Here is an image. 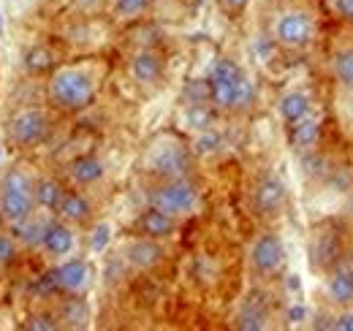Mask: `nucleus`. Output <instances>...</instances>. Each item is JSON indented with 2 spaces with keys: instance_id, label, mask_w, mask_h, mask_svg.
Listing matches in <instances>:
<instances>
[{
  "instance_id": "f257e3e1",
  "label": "nucleus",
  "mask_w": 353,
  "mask_h": 331,
  "mask_svg": "<svg viewBox=\"0 0 353 331\" xmlns=\"http://www.w3.org/2000/svg\"><path fill=\"white\" fill-rule=\"evenodd\" d=\"M210 103L218 114H245L253 109L259 90L253 77L234 60V57H218L210 68Z\"/></svg>"
},
{
  "instance_id": "f03ea898",
  "label": "nucleus",
  "mask_w": 353,
  "mask_h": 331,
  "mask_svg": "<svg viewBox=\"0 0 353 331\" xmlns=\"http://www.w3.org/2000/svg\"><path fill=\"white\" fill-rule=\"evenodd\" d=\"M98 84L101 82H98V74L92 71V66H82V63L57 66L49 74L46 98H49L52 109H57L63 114H79L95 103Z\"/></svg>"
},
{
  "instance_id": "7ed1b4c3",
  "label": "nucleus",
  "mask_w": 353,
  "mask_h": 331,
  "mask_svg": "<svg viewBox=\"0 0 353 331\" xmlns=\"http://www.w3.org/2000/svg\"><path fill=\"white\" fill-rule=\"evenodd\" d=\"M193 166H196V155L190 144H185V139H179L176 133L152 136L141 152V171L155 182L190 177Z\"/></svg>"
},
{
  "instance_id": "20e7f679",
  "label": "nucleus",
  "mask_w": 353,
  "mask_h": 331,
  "mask_svg": "<svg viewBox=\"0 0 353 331\" xmlns=\"http://www.w3.org/2000/svg\"><path fill=\"white\" fill-rule=\"evenodd\" d=\"M318 39V17L307 6H283L269 22V41L283 52H307Z\"/></svg>"
},
{
  "instance_id": "39448f33",
  "label": "nucleus",
  "mask_w": 353,
  "mask_h": 331,
  "mask_svg": "<svg viewBox=\"0 0 353 331\" xmlns=\"http://www.w3.org/2000/svg\"><path fill=\"white\" fill-rule=\"evenodd\" d=\"M36 179L22 168L11 166L0 177V217L8 225H19L36 212Z\"/></svg>"
},
{
  "instance_id": "423d86ee",
  "label": "nucleus",
  "mask_w": 353,
  "mask_h": 331,
  "mask_svg": "<svg viewBox=\"0 0 353 331\" xmlns=\"http://www.w3.org/2000/svg\"><path fill=\"white\" fill-rule=\"evenodd\" d=\"M345 231H348V225L343 223V217L321 220L310 231L307 255H310V266H312V272L318 277H323L343 258V252L348 250V245H345Z\"/></svg>"
},
{
  "instance_id": "0eeeda50",
  "label": "nucleus",
  "mask_w": 353,
  "mask_h": 331,
  "mask_svg": "<svg viewBox=\"0 0 353 331\" xmlns=\"http://www.w3.org/2000/svg\"><path fill=\"white\" fill-rule=\"evenodd\" d=\"M147 204L166 212V214H172L176 220H185V217H190L199 209L201 193H199V185L190 177L163 179V182H155L147 190Z\"/></svg>"
},
{
  "instance_id": "6e6552de",
  "label": "nucleus",
  "mask_w": 353,
  "mask_h": 331,
  "mask_svg": "<svg viewBox=\"0 0 353 331\" xmlns=\"http://www.w3.org/2000/svg\"><path fill=\"white\" fill-rule=\"evenodd\" d=\"M248 263L256 280H277L288 266V248L277 231H261L248 250Z\"/></svg>"
},
{
  "instance_id": "1a4fd4ad",
  "label": "nucleus",
  "mask_w": 353,
  "mask_h": 331,
  "mask_svg": "<svg viewBox=\"0 0 353 331\" xmlns=\"http://www.w3.org/2000/svg\"><path fill=\"white\" fill-rule=\"evenodd\" d=\"M250 207L253 214L261 220H277L288 209V185L277 174H261L250 190Z\"/></svg>"
},
{
  "instance_id": "9d476101",
  "label": "nucleus",
  "mask_w": 353,
  "mask_h": 331,
  "mask_svg": "<svg viewBox=\"0 0 353 331\" xmlns=\"http://www.w3.org/2000/svg\"><path fill=\"white\" fill-rule=\"evenodd\" d=\"M52 130V120L44 109H22L8 120V139L19 150H33L44 144Z\"/></svg>"
},
{
  "instance_id": "9b49d317",
  "label": "nucleus",
  "mask_w": 353,
  "mask_h": 331,
  "mask_svg": "<svg viewBox=\"0 0 353 331\" xmlns=\"http://www.w3.org/2000/svg\"><path fill=\"white\" fill-rule=\"evenodd\" d=\"M321 280H323V299L332 310L353 307V250H345L343 258Z\"/></svg>"
},
{
  "instance_id": "f8f14e48",
  "label": "nucleus",
  "mask_w": 353,
  "mask_h": 331,
  "mask_svg": "<svg viewBox=\"0 0 353 331\" xmlns=\"http://www.w3.org/2000/svg\"><path fill=\"white\" fill-rule=\"evenodd\" d=\"M120 258H123L131 269H136V272H152V269H158V266L163 263L166 248H163V242L139 234V237H131V239L123 242Z\"/></svg>"
},
{
  "instance_id": "ddd939ff",
  "label": "nucleus",
  "mask_w": 353,
  "mask_h": 331,
  "mask_svg": "<svg viewBox=\"0 0 353 331\" xmlns=\"http://www.w3.org/2000/svg\"><path fill=\"white\" fill-rule=\"evenodd\" d=\"M323 123H326L323 109H312L305 120H299V123H294L288 128V144H291V150H294L299 158L315 152V150H321Z\"/></svg>"
},
{
  "instance_id": "4468645a",
  "label": "nucleus",
  "mask_w": 353,
  "mask_h": 331,
  "mask_svg": "<svg viewBox=\"0 0 353 331\" xmlns=\"http://www.w3.org/2000/svg\"><path fill=\"white\" fill-rule=\"evenodd\" d=\"M128 74L139 87H155L166 74V60L158 49H139L128 60Z\"/></svg>"
},
{
  "instance_id": "2eb2a0df",
  "label": "nucleus",
  "mask_w": 353,
  "mask_h": 331,
  "mask_svg": "<svg viewBox=\"0 0 353 331\" xmlns=\"http://www.w3.org/2000/svg\"><path fill=\"white\" fill-rule=\"evenodd\" d=\"M52 277L57 290L63 293H85L92 283V266L88 258H68L52 272Z\"/></svg>"
},
{
  "instance_id": "dca6fc26",
  "label": "nucleus",
  "mask_w": 353,
  "mask_h": 331,
  "mask_svg": "<svg viewBox=\"0 0 353 331\" xmlns=\"http://www.w3.org/2000/svg\"><path fill=\"white\" fill-rule=\"evenodd\" d=\"M329 74L340 98L353 101V43H337L329 54Z\"/></svg>"
},
{
  "instance_id": "f3484780",
  "label": "nucleus",
  "mask_w": 353,
  "mask_h": 331,
  "mask_svg": "<svg viewBox=\"0 0 353 331\" xmlns=\"http://www.w3.org/2000/svg\"><path fill=\"white\" fill-rule=\"evenodd\" d=\"M176 228H179V220H176V217L161 212V209L150 207V204H147V209L136 217V234L150 237V239H158V242L172 239L176 234Z\"/></svg>"
},
{
  "instance_id": "a211bd4d",
  "label": "nucleus",
  "mask_w": 353,
  "mask_h": 331,
  "mask_svg": "<svg viewBox=\"0 0 353 331\" xmlns=\"http://www.w3.org/2000/svg\"><path fill=\"white\" fill-rule=\"evenodd\" d=\"M41 248L52 258H68L74 252V248H77V231H74V225L65 223V220H60V217L57 220H49Z\"/></svg>"
},
{
  "instance_id": "6ab92c4d",
  "label": "nucleus",
  "mask_w": 353,
  "mask_h": 331,
  "mask_svg": "<svg viewBox=\"0 0 353 331\" xmlns=\"http://www.w3.org/2000/svg\"><path fill=\"white\" fill-rule=\"evenodd\" d=\"M312 109H318L315 106V98L310 95L307 90H299V87L285 90L280 95V101H277V114H280V120H283L285 128H291L294 123L305 120Z\"/></svg>"
},
{
  "instance_id": "aec40b11",
  "label": "nucleus",
  "mask_w": 353,
  "mask_h": 331,
  "mask_svg": "<svg viewBox=\"0 0 353 331\" xmlns=\"http://www.w3.org/2000/svg\"><path fill=\"white\" fill-rule=\"evenodd\" d=\"M60 220L71 223L74 228H82V225H90L92 217H95V209L90 204V199L82 193V190H65L60 207L54 212Z\"/></svg>"
},
{
  "instance_id": "412c9836",
  "label": "nucleus",
  "mask_w": 353,
  "mask_h": 331,
  "mask_svg": "<svg viewBox=\"0 0 353 331\" xmlns=\"http://www.w3.org/2000/svg\"><path fill=\"white\" fill-rule=\"evenodd\" d=\"M269 321H272V310L261 296H253L242 304V310L236 312L234 318V329H245V331H264L269 329Z\"/></svg>"
},
{
  "instance_id": "4be33fe9",
  "label": "nucleus",
  "mask_w": 353,
  "mask_h": 331,
  "mask_svg": "<svg viewBox=\"0 0 353 331\" xmlns=\"http://www.w3.org/2000/svg\"><path fill=\"white\" fill-rule=\"evenodd\" d=\"M68 177L77 188H92L106 177V163L98 155H79L68 163Z\"/></svg>"
},
{
  "instance_id": "5701e85b",
  "label": "nucleus",
  "mask_w": 353,
  "mask_h": 331,
  "mask_svg": "<svg viewBox=\"0 0 353 331\" xmlns=\"http://www.w3.org/2000/svg\"><path fill=\"white\" fill-rule=\"evenodd\" d=\"M60 326L65 329H85L90 321V304L82 299V293H65L60 312H57Z\"/></svg>"
},
{
  "instance_id": "b1692460",
  "label": "nucleus",
  "mask_w": 353,
  "mask_h": 331,
  "mask_svg": "<svg viewBox=\"0 0 353 331\" xmlns=\"http://www.w3.org/2000/svg\"><path fill=\"white\" fill-rule=\"evenodd\" d=\"M65 190H68V188H65L57 177H41V179H36V190H33L36 207L46 209V212H57L63 196H65Z\"/></svg>"
},
{
  "instance_id": "393cba45",
  "label": "nucleus",
  "mask_w": 353,
  "mask_h": 331,
  "mask_svg": "<svg viewBox=\"0 0 353 331\" xmlns=\"http://www.w3.org/2000/svg\"><path fill=\"white\" fill-rule=\"evenodd\" d=\"M215 114H218V112H215V106H212L210 101H188L185 109H182V120H185V125H188L193 133H201V130L212 128Z\"/></svg>"
},
{
  "instance_id": "a878e982",
  "label": "nucleus",
  "mask_w": 353,
  "mask_h": 331,
  "mask_svg": "<svg viewBox=\"0 0 353 331\" xmlns=\"http://www.w3.org/2000/svg\"><path fill=\"white\" fill-rule=\"evenodd\" d=\"M152 3L155 0H112L109 8H112V17L117 22H136L152 8Z\"/></svg>"
},
{
  "instance_id": "bb28decb",
  "label": "nucleus",
  "mask_w": 353,
  "mask_h": 331,
  "mask_svg": "<svg viewBox=\"0 0 353 331\" xmlns=\"http://www.w3.org/2000/svg\"><path fill=\"white\" fill-rule=\"evenodd\" d=\"M25 68L30 74H52L54 71V54L52 49L46 46H33L28 54H25Z\"/></svg>"
},
{
  "instance_id": "cd10ccee",
  "label": "nucleus",
  "mask_w": 353,
  "mask_h": 331,
  "mask_svg": "<svg viewBox=\"0 0 353 331\" xmlns=\"http://www.w3.org/2000/svg\"><path fill=\"white\" fill-rule=\"evenodd\" d=\"M190 150H193V155H196V158L218 152V150H221V133H218L215 128H207V130L196 133V139L190 141Z\"/></svg>"
},
{
  "instance_id": "c85d7f7f",
  "label": "nucleus",
  "mask_w": 353,
  "mask_h": 331,
  "mask_svg": "<svg viewBox=\"0 0 353 331\" xmlns=\"http://www.w3.org/2000/svg\"><path fill=\"white\" fill-rule=\"evenodd\" d=\"M25 329H30V331H54V329H60V321H57V315H52V312H33V315L28 318Z\"/></svg>"
},
{
  "instance_id": "c756f323",
  "label": "nucleus",
  "mask_w": 353,
  "mask_h": 331,
  "mask_svg": "<svg viewBox=\"0 0 353 331\" xmlns=\"http://www.w3.org/2000/svg\"><path fill=\"white\" fill-rule=\"evenodd\" d=\"M71 8L79 17H98L109 8V0H71Z\"/></svg>"
},
{
  "instance_id": "7c9ffc66",
  "label": "nucleus",
  "mask_w": 353,
  "mask_h": 331,
  "mask_svg": "<svg viewBox=\"0 0 353 331\" xmlns=\"http://www.w3.org/2000/svg\"><path fill=\"white\" fill-rule=\"evenodd\" d=\"M326 329H332V331H353V307L334 310V315L329 318Z\"/></svg>"
},
{
  "instance_id": "2f4dec72",
  "label": "nucleus",
  "mask_w": 353,
  "mask_h": 331,
  "mask_svg": "<svg viewBox=\"0 0 353 331\" xmlns=\"http://www.w3.org/2000/svg\"><path fill=\"white\" fill-rule=\"evenodd\" d=\"M326 6L334 19H340L343 25H353V0H326Z\"/></svg>"
},
{
  "instance_id": "473e14b6",
  "label": "nucleus",
  "mask_w": 353,
  "mask_h": 331,
  "mask_svg": "<svg viewBox=\"0 0 353 331\" xmlns=\"http://www.w3.org/2000/svg\"><path fill=\"white\" fill-rule=\"evenodd\" d=\"M14 258H17V239L0 234V266L14 263Z\"/></svg>"
},
{
  "instance_id": "72a5a7b5",
  "label": "nucleus",
  "mask_w": 353,
  "mask_h": 331,
  "mask_svg": "<svg viewBox=\"0 0 353 331\" xmlns=\"http://www.w3.org/2000/svg\"><path fill=\"white\" fill-rule=\"evenodd\" d=\"M250 3H253V0H218L221 11L225 14V17H231V19H236L239 14H245Z\"/></svg>"
},
{
  "instance_id": "f704fd0d",
  "label": "nucleus",
  "mask_w": 353,
  "mask_h": 331,
  "mask_svg": "<svg viewBox=\"0 0 353 331\" xmlns=\"http://www.w3.org/2000/svg\"><path fill=\"white\" fill-rule=\"evenodd\" d=\"M340 217H343V223L353 228V188L345 193V201H343V209H340Z\"/></svg>"
},
{
  "instance_id": "c9c22d12",
  "label": "nucleus",
  "mask_w": 353,
  "mask_h": 331,
  "mask_svg": "<svg viewBox=\"0 0 353 331\" xmlns=\"http://www.w3.org/2000/svg\"><path fill=\"white\" fill-rule=\"evenodd\" d=\"M25 3H41V0H25Z\"/></svg>"
},
{
  "instance_id": "e433bc0d",
  "label": "nucleus",
  "mask_w": 353,
  "mask_h": 331,
  "mask_svg": "<svg viewBox=\"0 0 353 331\" xmlns=\"http://www.w3.org/2000/svg\"><path fill=\"white\" fill-rule=\"evenodd\" d=\"M0 223H3V217H0Z\"/></svg>"
}]
</instances>
